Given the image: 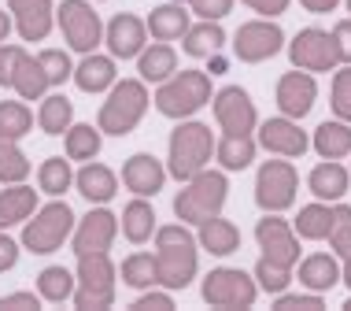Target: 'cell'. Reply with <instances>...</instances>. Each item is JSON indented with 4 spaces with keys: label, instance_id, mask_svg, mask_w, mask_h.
I'll return each mask as SVG.
<instances>
[{
    "label": "cell",
    "instance_id": "obj_1",
    "mask_svg": "<svg viewBox=\"0 0 351 311\" xmlns=\"http://www.w3.org/2000/svg\"><path fill=\"white\" fill-rule=\"evenodd\" d=\"M156 270H159V286L178 293L189 289L200 270V249L196 238L185 230V222H170V226H156Z\"/></svg>",
    "mask_w": 351,
    "mask_h": 311
},
{
    "label": "cell",
    "instance_id": "obj_2",
    "mask_svg": "<svg viewBox=\"0 0 351 311\" xmlns=\"http://www.w3.org/2000/svg\"><path fill=\"white\" fill-rule=\"evenodd\" d=\"M215 156V134L211 126L196 119H178L174 134L167 141V174L178 182H189L193 174H200Z\"/></svg>",
    "mask_w": 351,
    "mask_h": 311
},
{
    "label": "cell",
    "instance_id": "obj_3",
    "mask_svg": "<svg viewBox=\"0 0 351 311\" xmlns=\"http://www.w3.org/2000/svg\"><path fill=\"white\" fill-rule=\"evenodd\" d=\"M148 82L141 78H115V86L108 89V100L100 104V115H97V126L100 134H111V137H126L137 130V122L145 119L148 111Z\"/></svg>",
    "mask_w": 351,
    "mask_h": 311
},
{
    "label": "cell",
    "instance_id": "obj_4",
    "mask_svg": "<svg viewBox=\"0 0 351 311\" xmlns=\"http://www.w3.org/2000/svg\"><path fill=\"white\" fill-rule=\"evenodd\" d=\"M119 267L108 252H85L78 256V275H74V308L78 311H108L115 304Z\"/></svg>",
    "mask_w": 351,
    "mask_h": 311
},
{
    "label": "cell",
    "instance_id": "obj_5",
    "mask_svg": "<svg viewBox=\"0 0 351 311\" xmlns=\"http://www.w3.org/2000/svg\"><path fill=\"white\" fill-rule=\"evenodd\" d=\"M226 196H230V182H226V174L204 167V171L189 178V182L182 185V193L174 196V215L185 226H200L204 219H211V215H222Z\"/></svg>",
    "mask_w": 351,
    "mask_h": 311
},
{
    "label": "cell",
    "instance_id": "obj_6",
    "mask_svg": "<svg viewBox=\"0 0 351 311\" xmlns=\"http://www.w3.org/2000/svg\"><path fill=\"white\" fill-rule=\"evenodd\" d=\"M156 111L167 119H193L204 104H211V74L207 71H174L156 89Z\"/></svg>",
    "mask_w": 351,
    "mask_h": 311
},
{
    "label": "cell",
    "instance_id": "obj_7",
    "mask_svg": "<svg viewBox=\"0 0 351 311\" xmlns=\"http://www.w3.org/2000/svg\"><path fill=\"white\" fill-rule=\"evenodd\" d=\"M71 230H74V211L67 207V200H52L37 207L23 222V249L34 252V256H52L56 249H63Z\"/></svg>",
    "mask_w": 351,
    "mask_h": 311
},
{
    "label": "cell",
    "instance_id": "obj_8",
    "mask_svg": "<svg viewBox=\"0 0 351 311\" xmlns=\"http://www.w3.org/2000/svg\"><path fill=\"white\" fill-rule=\"evenodd\" d=\"M200 293H204V304H211L218 311H244V308L255 304L259 286H255V278L244 275L241 267H215L211 275L204 278Z\"/></svg>",
    "mask_w": 351,
    "mask_h": 311
},
{
    "label": "cell",
    "instance_id": "obj_9",
    "mask_svg": "<svg viewBox=\"0 0 351 311\" xmlns=\"http://www.w3.org/2000/svg\"><path fill=\"white\" fill-rule=\"evenodd\" d=\"M296 189H300V174L292 167V159H267L255 174V204L263 211H285L296 204Z\"/></svg>",
    "mask_w": 351,
    "mask_h": 311
},
{
    "label": "cell",
    "instance_id": "obj_10",
    "mask_svg": "<svg viewBox=\"0 0 351 311\" xmlns=\"http://www.w3.org/2000/svg\"><path fill=\"white\" fill-rule=\"evenodd\" d=\"M289 60L292 67L300 71H311V74H329L340 67V52H337V41L329 30L322 26H307L300 30L296 37L289 41Z\"/></svg>",
    "mask_w": 351,
    "mask_h": 311
},
{
    "label": "cell",
    "instance_id": "obj_11",
    "mask_svg": "<svg viewBox=\"0 0 351 311\" xmlns=\"http://www.w3.org/2000/svg\"><path fill=\"white\" fill-rule=\"evenodd\" d=\"M56 23H60L67 45L82 56L97 52V45L104 41V23H100V15L93 12L89 0H63V4L56 8Z\"/></svg>",
    "mask_w": 351,
    "mask_h": 311
},
{
    "label": "cell",
    "instance_id": "obj_12",
    "mask_svg": "<svg viewBox=\"0 0 351 311\" xmlns=\"http://www.w3.org/2000/svg\"><path fill=\"white\" fill-rule=\"evenodd\" d=\"M285 49V30L274 19H252V23H241L233 34V56L241 63H267Z\"/></svg>",
    "mask_w": 351,
    "mask_h": 311
},
{
    "label": "cell",
    "instance_id": "obj_13",
    "mask_svg": "<svg viewBox=\"0 0 351 311\" xmlns=\"http://www.w3.org/2000/svg\"><path fill=\"white\" fill-rule=\"evenodd\" d=\"M211 108L215 119L222 126V134L233 137H248L259 126V111H255V100L248 97V89L241 86H222L218 93H211Z\"/></svg>",
    "mask_w": 351,
    "mask_h": 311
},
{
    "label": "cell",
    "instance_id": "obj_14",
    "mask_svg": "<svg viewBox=\"0 0 351 311\" xmlns=\"http://www.w3.org/2000/svg\"><path fill=\"white\" fill-rule=\"evenodd\" d=\"M255 241L263 249V260L281 263V267H296L300 263V238L292 230V222L281 219V211H267V219H259Z\"/></svg>",
    "mask_w": 351,
    "mask_h": 311
},
{
    "label": "cell",
    "instance_id": "obj_15",
    "mask_svg": "<svg viewBox=\"0 0 351 311\" xmlns=\"http://www.w3.org/2000/svg\"><path fill=\"white\" fill-rule=\"evenodd\" d=\"M119 238V215L108 211V207H93L82 222H74L71 230V249L74 256H85V252H108Z\"/></svg>",
    "mask_w": 351,
    "mask_h": 311
},
{
    "label": "cell",
    "instance_id": "obj_16",
    "mask_svg": "<svg viewBox=\"0 0 351 311\" xmlns=\"http://www.w3.org/2000/svg\"><path fill=\"white\" fill-rule=\"evenodd\" d=\"M274 97H278V108H281V115H289V119H307L311 115V108H315V100H318V82H315V74L311 71H289V74H281L278 78V89H274Z\"/></svg>",
    "mask_w": 351,
    "mask_h": 311
},
{
    "label": "cell",
    "instance_id": "obj_17",
    "mask_svg": "<svg viewBox=\"0 0 351 311\" xmlns=\"http://www.w3.org/2000/svg\"><path fill=\"white\" fill-rule=\"evenodd\" d=\"M104 45H108L111 60H137L141 49L148 45V26L145 19L134 12L115 15L108 26H104Z\"/></svg>",
    "mask_w": 351,
    "mask_h": 311
},
{
    "label": "cell",
    "instance_id": "obj_18",
    "mask_svg": "<svg viewBox=\"0 0 351 311\" xmlns=\"http://www.w3.org/2000/svg\"><path fill=\"white\" fill-rule=\"evenodd\" d=\"M255 145H263L270 156L300 159V156L311 148V137L300 130V122H296V119L278 115V119H267V122L259 126V141H255Z\"/></svg>",
    "mask_w": 351,
    "mask_h": 311
},
{
    "label": "cell",
    "instance_id": "obj_19",
    "mask_svg": "<svg viewBox=\"0 0 351 311\" xmlns=\"http://www.w3.org/2000/svg\"><path fill=\"white\" fill-rule=\"evenodd\" d=\"M8 12L23 41H45L52 34L56 23V8L52 0H8Z\"/></svg>",
    "mask_w": 351,
    "mask_h": 311
},
{
    "label": "cell",
    "instance_id": "obj_20",
    "mask_svg": "<svg viewBox=\"0 0 351 311\" xmlns=\"http://www.w3.org/2000/svg\"><path fill=\"white\" fill-rule=\"evenodd\" d=\"M122 185L134 196H156L167 185V167L152 152H137L122 163Z\"/></svg>",
    "mask_w": 351,
    "mask_h": 311
},
{
    "label": "cell",
    "instance_id": "obj_21",
    "mask_svg": "<svg viewBox=\"0 0 351 311\" xmlns=\"http://www.w3.org/2000/svg\"><path fill=\"white\" fill-rule=\"evenodd\" d=\"M74 189H78L89 204H108V200H115V193H119V174L111 171L108 163L89 159V163H82V171L74 174Z\"/></svg>",
    "mask_w": 351,
    "mask_h": 311
},
{
    "label": "cell",
    "instance_id": "obj_22",
    "mask_svg": "<svg viewBox=\"0 0 351 311\" xmlns=\"http://www.w3.org/2000/svg\"><path fill=\"white\" fill-rule=\"evenodd\" d=\"M348 185H351V171L340 159H322L315 171L307 174V189L326 204H337L340 196L348 193Z\"/></svg>",
    "mask_w": 351,
    "mask_h": 311
},
{
    "label": "cell",
    "instance_id": "obj_23",
    "mask_svg": "<svg viewBox=\"0 0 351 311\" xmlns=\"http://www.w3.org/2000/svg\"><path fill=\"white\" fill-rule=\"evenodd\" d=\"M74 86L82 93H108L115 86L119 71H115V60L111 56H100V52H85V60L74 67Z\"/></svg>",
    "mask_w": 351,
    "mask_h": 311
},
{
    "label": "cell",
    "instance_id": "obj_24",
    "mask_svg": "<svg viewBox=\"0 0 351 311\" xmlns=\"http://www.w3.org/2000/svg\"><path fill=\"white\" fill-rule=\"evenodd\" d=\"M300 286L311 293H329L340 286V260L333 252H315V256L300 260Z\"/></svg>",
    "mask_w": 351,
    "mask_h": 311
},
{
    "label": "cell",
    "instance_id": "obj_25",
    "mask_svg": "<svg viewBox=\"0 0 351 311\" xmlns=\"http://www.w3.org/2000/svg\"><path fill=\"white\" fill-rule=\"evenodd\" d=\"M196 244H200L204 252H211V256H233V252L241 249V230H237V222L222 219V215H211V219L200 222Z\"/></svg>",
    "mask_w": 351,
    "mask_h": 311
},
{
    "label": "cell",
    "instance_id": "obj_26",
    "mask_svg": "<svg viewBox=\"0 0 351 311\" xmlns=\"http://www.w3.org/2000/svg\"><path fill=\"white\" fill-rule=\"evenodd\" d=\"M174 71H178V52L170 41H156V45H145V49H141V56H137L141 82L159 86V82H167Z\"/></svg>",
    "mask_w": 351,
    "mask_h": 311
},
{
    "label": "cell",
    "instance_id": "obj_27",
    "mask_svg": "<svg viewBox=\"0 0 351 311\" xmlns=\"http://www.w3.org/2000/svg\"><path fill=\"white\" fill-rule=\"evenodd\" d=\"M34 211H37V189L23 182H12L8 189H0V230L23 226Z\"/></svg>",
    "mask_w": 351,
    "mask_h": 311
},
{
    "label": "cell",
    "instance_id": "obj_28",
    "mask_svg": "<svg viewBox=\"0 0 351 311\" xmlns=\"http://www.w3.org/2000/svg\"><path fill=\"white\" fill-rule=\"evenodd\" d=\"M226 45V30L211 19H200V23H189V30L182 34V52L193 56V60H207V56L222 52Z\"/></svg>",
    "mask_w": 351,
    "mask_h": 311
},
{
    "label": "cell",
    "instance_id": "obj_29",
    "mask_svg": "<svg viewBox=\"0 0 351 311\" xmlns=\"http://www.w3.org/2000/svg\"><path fill=\"white\" fill-rule=\"evenodd\" d=\"M189 15L193 12H185V4H159V8H152V15L145 19V26H148V34L156 37V41H182V34L189 30Z\"/></svg>",
    "mask_w": 351,
    "mask_h": 311
},
{
    "label": "cell",
    "instance_id": "obj_30",
    "mask_svg": "<svg viewBox=\"0 0 351 311\" xmlns=\"http://www.w3.org/2000/svg\"><path fill=\"white\" fill-rule=\"evenodd\" d=\"M311 145H315V152L322 159H344L351 156V122L344 119H333V122H322L315 130V137H311Z\"/></svg>",
    "mask_w": 351,
    "mask_h": 311
},
{
    "label": "cell",
    "instance_id": "obj_31",
    "mask_svg": "<svg viewBox=\"0 0 351 311\" xmlns=\"http://www.w3.org/2000/svg\"><path fill=\"white\" fill-rule=\"evenodd\" d=\"M71 122H74V104L63 97V93H45L41 108H37V126H41V134L63 137Z\"/></svg>",
    "mask_w": 351,
    "mask_h": 311
},
{
    "label": "cell",
    "instance_id": "obj_32",
    "mask_svg": "<svg viewBox=\"0 0 351 311\" xmlns=\"http://www.w3.org/2000/svg\"><path fill=\"white\" fill-rule=\"evenodd\" d=\"M12 89L23 100H41L45 93L52 89V82H49V74H45V67L37 63V56L23 52V60H19V67L12 74Z\"/></svg>",
    "mask_w": 351,
    "mask_h": 311
},
{
    "label": "cell",
    "instance_id": "obj_33",
    "mask_svg": "<svg viewBox=\"0 0 351 311\" xmlns=\"http://www.w3.org/2000/svg\"><path fill=\"white\" fill-rule=\"evenodd\" d=\"M122 233H126L130 244L152 241V233H156V211H152L148 196H134L122 207Z\"/></svg>",
    "mask_w": 351,
    "mask_h": 311
},
{
    "label": "cell",
    "instance_id": "obj_34",
    "mask_svg": "<svg viewBox=\"0 0 351 311\" xmlns=\"http://www.w3.org/2000/svg\"><path fill=\"white\" fill-rule=\"evenodd\" d=\"M100 126L93 122H71L67 134H63V148H67V159H78V163H89V159L100 156Z\"/></svg>",
    "mask_w": 351,
    "mask_h": 311
},
{
    "label": "cell",
    "instance_id": "obj_35",
    "mask_svg": "<svg viewBox=\"0 0 351 311\" xmlns=\"http://www.w3.org/2000/svg\"><path fill=\"white\" fill-rule=\"evenodd\" d=\"M329 226H333V207L326 200H315L307 207H300V215L292 219V230L303 241H326L329 238Z\"/></svg>",
    "mask_w": 351,
    "mask_h": 311
},
{
    "label": "cell",
    "instance_id": "obj_36",
    "mask_svg": "<svg viewBox=\"0 0 351 311\" xmlns=\"http://www.w3.org/2000/svg\"><path fill=\"white\" fill-rule=\"evenodd\" d=\"M255 137H233L222 134V141H215V159L222 163V171H248L252 159H255Z\"/></svg>",
    "mask_w": 351,
    "mask_h": 311
},
{
    "label": "cell",
    "instance_id": "obj_37",
    "mask_svg": "<svg viewBox=\"0 0 351 311\" xmlns=\"http://www.w3.org/2000/svg\"><path fill=\"white\" fill-rule=\"evenodd\" d=\"M119 278H122V286H130V289H152V286H159V270H156V256L152 252H134V256H126L122 260V267H119Z\"/></svg>",
    "mask_w": 351,
    "mask_h": 311
},
{
    "label": "cell",
    "instance_id": "obj_38",
    "mask_svg": "<svg viewBox=\"0 0 351 311\" xmlns=\"http://www.w3.org/2000/svg\"><path fill=\"white\" fill-rule=\"evenodd\" d=\"M74 185V171H71V159L63 156H49L41 167H37V193H49V196H63Z\"/></svg>",
    "mask_w": 351,
    "mask_h": 311
},
{
    "label": "cell",
    "instance_id": "obj_39",
    "mask_svg": "<svg viewBox=\"0 0 351 311\" xmlns=\"http://www.w3.org/2000/svg\"><path fill=\"white\" fill-rule=\"evenodd\" d=\"M37 297L49 300V304H63V300L74 297V275L67 267H45L41 275H37Z\"/></svg>",
    "mask_w": 351,
    "mask_h": 311
},
{
    "label": "cell",
    "instance_id": "obj_40",
    "mask_svg": "<svg viewBox=\"0 0 351 311\" xmlns=\"http://www.w3.org/2000/svg\"><path fill=\"white\" fill-rule=\"evenodd\" d=\"M34 130V111L23 100H0V137L23 141Z\"/></svg>",
    "mask_w": 351,
    "mask_h": 311
},
{
    "label": "cell",
    "instance_id": "obj_41",
    "mask_svg": "<svg viewBox=\"0 0 351 311\" xmlns=\"http://www.w3.org/2000/svg\"><path fill=\"white\" fill-rule=\"evenodd\" d=\"M30 159H26V152L19 148V141L12 137H0V182L12 185V182H26L30 178Z\"/></svg>",
    "mask_w": 351,
    "mask_h": 311
},
{
    "label": "cell",
    "instance_id": "obj_42",
    "mask_svg": "<svg viewBox=\"0 0 351 311\" xmlns=\"http://www.w3.org/2000/svg\"><path fill=\"white\" fill-rule=\"evenodd\" d=\"M252 278H255V286H259L263 293L278 297V293H285V289H289V281H292V267H281V263L259 260V263H255V270H252Z\"/></svg>",
    "mask_w": 351,
    "mask_h": 311
},
{
    "label": "cell",
    "instance_id": "obj_43",
    "mask_svg": "<svg viewBox=\"0 0 351 311\" xmlns=\"http://www.w3.org/2000/svg\"><path fill=\"white\" fill-rule=\"evenodd\" d=\"M329 249H333L337 260H348L351 256V207L348 204H337L333 207V226H329Z\"/></svg>",
    "mask_w": 351,
    "mask_h": 311
},
{
    "label": "cell",
    "instance_id": "obj_44",
    "mask_svg": "<svg viewBox=\"0 0 351 311\" xmlns=\"http://www.w3.org/2000/svg\"><path fill=\"white\" fill-rule=\"evenodd\" d=\"M329 104H333L337 119L351 122V63H340L333 71V93H329Z\"/></svg>",
    "mask_w": 351,
    "mask_h": 311
},
{
    "label": "cell",
    "instance_id": "obj_45",
    "mask_svg": "<svg viewBox=\"0 0 351 311\" xmlns=\"http://www.w3.org/2000/svg\"><path fill=\"white\" fill-rule=\"evenodd\" d=\"M37 63L45 67V74H49L52 86H63V82L74 74V63H71V56L63 49H41V52H37Z\"/></svg>",
    "mask_w": 351,
    "mask_h": 311
},
{
    "label": "cell",
    "instance_id": "obj_46",
    "mask_svg": "<svg viewBox=\"0 0 351 311\" xmlns=\"http://www.w3.org/2000/svg\"><path fill=\"white\" fill-rule=\"evenodd\" d=\"M274 311H326V300H322V293H278V300H274Z\"/></svg>",
    "mask_w": 351,
    "mask_h": 311
},
{
    "label": "cell",
    "instance_id": "obj_47",
    "mask_svg": "<svg viewBox=\"0 0 351 311\" xmlns=\"http://www.w3.org/2000/svg\"><path fill=\"white\" fill-rule=\"evenodd\" d=\"M130 311H174V297L170 289H141V297L130 304Z\"/></svg>",
    "mask_w": 351,
    "mask_h": 311
},
{
    "label": "cell",
    "instance_id": "obj_48",
    "mask_svg": "<svg viewBox=\"0 0 351 311\" xmlns=\"http://www.w3.org/2000/svg\"><path fill=\"white\" fill-rule=\"evenodd\" d=\"M189 8H193L196 19H211V23H218V19H226L233 12V0H189Z\"/></svg>",
    "mask_w": 351,
    "mask_h": 311
},
{
    "label": "cell",
    "instance_id": "obj_49",
    "mask_svg": "<svg viewBox=\"0 0 351 311\" xmlns=\"http://www.w3.org/2000/svg\"><path fill=\"white\" fill-rule=\"evenodd\" d=\"M23 45H0V86L12 89V74L19 67V60H23Z\"/></svg>",
    "mask_w": 351,
    "mask_h": 311
},
{
    "label": "cell",
    "instance_id": "obj_50",
    "mask_svg": "<svg viewBox=\"0 0 351 311\" xmlns=\"http://www.w3.org/2000/svg\"><path fill=\"white\" fill-rule=\"evenodd\" d=\"M37 308H41V297H37V293H26V289L0 297V311H37Z\"/></svg>",
    "mask_w": 351,
    "mask_h": 311
},
{
    "label": "cell",
    "instance_id": "obj_51",
    "mask_svg": "<svg viewBox=\"0 0 351 311\" xmlns=\"http://www.w3.org/2000/svg\"><path fill=\"white\" fill-rule=\"evenodd\" d=\"M241 4H248L255 15H263V19H278L289 12V4L292 0H241Z\"/></svg>",
    "mask_w": 351,
    "mask_h": 311
},
{
    "label": "cell",
    "instance_id": "obj_52",
    "mask_svg": "<svg viewBox=\"0 0 351 311\" xmlns=\"http://www.w3.org/2000/svg\"><path fill=\"white\" fill-rule=\"evenodd\" d=\"M333 41L340 52V63H351V19H340L333 26Z\"/></svg>",
    "mask_w": 351,
    "mask_h": 311
},
{
    "label": "cell",
    "instance_id": "obj_53",
    "mask_svg": "<svg viewBox=\"0 0 351 311\" xmlns=\"http://www.w3.org/2000/svg\"><path fill=\"white\" fill-rule=\"evenodd\" d=\"M15 263H19V241H12L4 230H0V275H4V270H12Z\"/></svg>",
    "mask_w": 351,
    "mask_h": 311
},
{
    "label": "cell",
    "instance_id": "obj_54",
    "mask_svg": "<svg viewBox=\"0 0 351 311\" xmlns=\"http://www.w3.org/2000/svg\"><path fill=\"white\" fill-rule=\"evenodd\" d=\"M300 4L307 8L311 15H329V12H333V8L340 4V0H300Z\"/></svg>",
    "mask_w": 351,
    "mask_h": 311
},
{
    "label": "cell",
    "instance_id": "obj_55",
    "mask_svg": "<svg viewBox=\"0 0 351 311\" xmlns=\"http://www.w3.org/2000/svg\"><path fill=\"white\" fill-rule=\"evenodd\" d=\"M12 12H4V8H0V45H4L8 41V34H12Z\"/></svg>",
    "mask_w": 351,
    "mask_h": 311
},
{
    "label": "cell",
    "instance_id": "obj_56",
    "mask_svg": "<svg viewBox=\"0 0 351 311\" xmlns=\"http://www.w3.org/2000/svg\"><path fill=\"white\" fill-rule=\"evenodd\" d=\"M207 60H211V74H222V71H226V60H222L218 52H215V56H207Z\"/></svg>",
    "mask_w": 351,
    "mask_h": 311
},
{
    "label": "cell",
    "instance_id": "obj_57",
    "mask_svg": "<svg viewBox=\"0 0 351 311\" xmlns=\"http://www.w3.org/2000/svg\"><path fill=\"white\" fill-rule=\"evenodd\" d=\"M340 281H344V286L351 289V256L344 260V267H340Z\"/></svg>",
    "mask_w": 351,
    "mask_h": 311
},
{
    "label": "cell",
    "instance_id": "obj_58",
    "mask_svg": "<svg viewBox=\"0 0 351 311\" xmlns=\"http://www.w3.org/2000/svg\"><path fill=\"white\" fill-rule=\"evenodd\" d=\"M344 311H351V297H348V300H344Z\"/></svg>",
    "mask_w": 351,
    "mask_h": 311
},
{
    "label": "cell",
    "instance_id": "obj_59",
    "mask_svg": "<svg viewBox=\"0 0 351 311\" xmlns=\"http://www.w3.org/2000/svg\"><path fill=\"white\" fill-rule=\"evenodd\" d=\"M174 4H189V0H174Z\"/></svg>",
    "mask_w": 351,
    "mask_h": 311
},
{
    "label": "cell",
    "instance_id": "obj_60",
    "mask_svg": "<svg viewBox=\"0 0 351 311\" xmlns=\"http://www.w3.org/2000/svg\"><path fill=\"white\" fill-rule=\"evenodd\" d=\"M348 12H351V0H348Z\"/></svg>",
    "mask_w": 351,
    "mask_h": 311
}]
</instances>
